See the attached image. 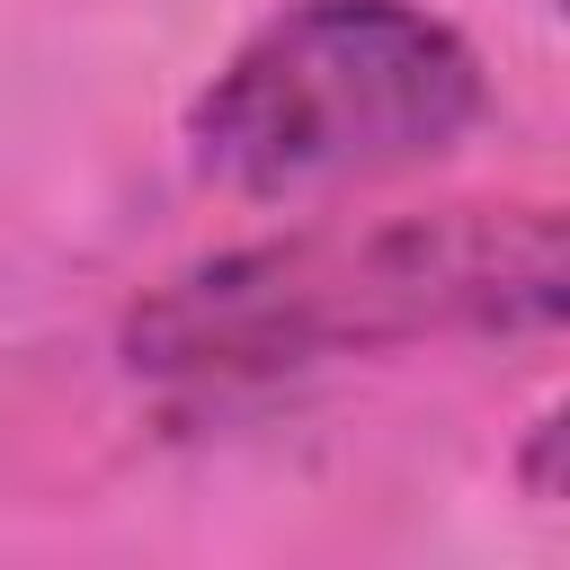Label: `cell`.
<instances>
[{"mask_svg": "<svg viewBox=\"0 0 570 570\" xmlns=\"http://www.w3.org/2000/svg\"><path fill=\"white\" fill-rule=\"evenodd\" d=\"M561 205H436L392 223H312L169 276L125 321L142 374H276L436 330L561 321Z\"/></svg>", "mask_w": 570, "mask_h": 570, "instance_id": "1", "label": "cell"}, {"mask_svg": "<svg viewBox=\"0 0 570 570\" xmlns=\"http://www.w3.org/2000/svg\"><path fill=\"white\" fill-rule=\"evenodd\" d=\"M481 125V53L410 0H294L187 107L214 187L285 205L445 160Z\"/></svg>", "mask_w": 570, "mask_h": 570, "instance_id": "2", "label": "cell"}]
</instances>
